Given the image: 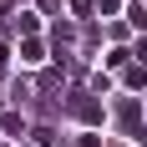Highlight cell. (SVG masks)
<instances>
[{
	"label": "cell",
	"mask_w": 147,
	"mask_h": 147,
	"mask_svg": "<svg viewBox=\"0 0 147 147\" xmlns=\"http://www.w3.org/2000/svg\"><path fill=\"white\" fill-rule=\"evenodd\" d=\"M117 117H122V127H127L132 137H142V112H137V102H122V107H117Z\"/></svg>",
	"instance_id": "obj_1"
},
{
	"label": "cell",
	"mask_w": 147,
	"mask_h": 147,
	"mask_svg": "<svg viewBox=\"0 0 147 147\" xmlns=\"http://www.w3.org/2000/svg\"><path fill=\"white\" fill-rule=\"evenodd\" d=\"M71 112H76L81 122H102V107L91 102V96H71Z\"/></svg>",
	"instance_id": "obj_2"
},
{
	"label": "cell",
	"mask_w": 147,
	"mask_h": 147,
	"mask_svg": "<svg viewBox=\"0 0 147 147\" xmlns=\"http://www.w3.org/2000/svg\"><path fill=\"white\" fill-rule=\"evenodd\" d=\"M20 61H26V66H36V61H46V46L36 41V36H26V41H20Z\"/></svg>",
	"instance_id": "obj_3"
},
{
	"label": "cell",
	"mask_w": 147,
	"mask_h": 147,
	"mask_svg": "<svg viewBox=\"0 0 147 147\" xmlns=\"http://www.w3.org/2000/svg\"><path fill=\"white\" fill-rule=\"evenodd\" d=\"M127 86H132V91L147 86V66H142V61H137V66H127Z\"/></svg>",
	"instance_id": "obj_4"
},
{
	"label": "cell",
	"mask_w": 147,
	"mask_h": 147,
	"mask_svg": "<svg viewBox=\"0 0 147 147\" xmlns=\"http://www.w3.org/2000/svg\"><path fill=\"white\" fill-rule=\"evenodd\" d=\"M15 26H20V36H36V26H41V15H30V10H20V15H15Z\"/></svg>",
	"instance_id": "obj_5"
},
{
	"label": "cell",
	"mask_w": 147,
	"mask_h": 147,
	"mask_svg": "<svg viewBox=\"0 0 147 147\" xmlns=\"http://www.w3.org/2000/svg\"><path fill=\"white\" fill-rule=\"evenodd\" d=\"M0 132H10V137H20V132H26V122H20V117L10 112V117H0Z\"/></svg>",
	"instance_id": "obj_6"
},
{
	"label": "cell",
	"mask_w": 147,
	"mask_h": 147,
	"mask_svg": "<svg viewBox=\"0 0 147 147\" xmlns=\"http://www.w3.org/2000/svg\"><path fill=\"white\" fill-rule=\"evenodd\" d=\"M71 10H76V15H91V10H96V0H71Z\"/></svg>",
	"instance_id": "obj_7"
},
{
	"label": "cell",
	"mask_w": 147,
	"mask_h": 147,
	"mask_svg": "<svg viewBox=\"0 0 147 147\" xmlns=\"http://www.w3.org/2000/svg\"><path fill=\"white\" fill-rule=\"evenodd\" d=\"M117 5H122V0H96V10H102V15H117Z\"/></svg>",
	"instance_id": "obj_8"
},
{
	"label": "cell",
	"mask_w": 147,
	"mask_h": 147,
	"mask_svg": "<svg viewBox=\"0 0 147 147\" xmlns=\"http://www.w3.org/2000/svg\"><path fill=\"white\" fill-rule=\"evenodd\" d=\"M76 147H102V137H96V132H81V142H76Z\"/></svg>",
	"instance_id": "obj_9"
},
{
	"label": "cell",
	"mask_w": 147,
	"mask_h": 147,
	"mask_svg": "<svg viewBox=\"0 0 147 147\" xmlns=\"http://www.w3.org/2000/svg\"><path fill=\"white\" fill-rule=\"evenodd\" d=\"M132 26H137V30H147V10H142V5L132 10Z\"/></svg>",
	"instance_id": "obj_10"
},
{
	"label": "cell",
	"mask_w": 147,
	"mask_h": 147,
	"mask_svg": "<svg viewBox=\"0 0 147 147\" xmlns=\"http://www.w3.org/2000/svg\"><path fill=\"white\" fill-rule=\"evenodd\" d=\"M132 56H137V61L147 66V41H137V51H132Z\"/></svg>",
	"instance_id": "obj_11"
}]
</instances>
